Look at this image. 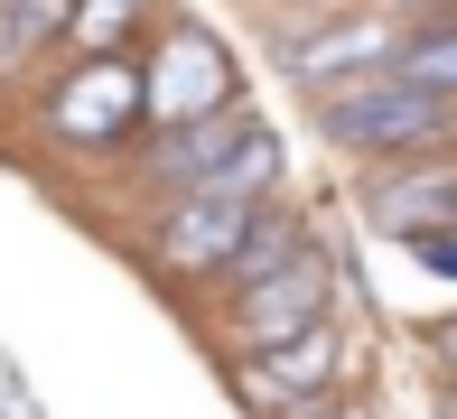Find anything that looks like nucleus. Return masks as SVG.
<instances>
[{
	"label": "nucleus",
	"instance_id": "obj_1",
	"mask_svg": "<svg viewBox=\"0 0 457 419\" xmlns=\"http://www.w3.org/2000/svg\"><path fill=\"white\" fill-rule=\"evenodd\" d=\"M318 121L345 140V150H420V140L448 131V103L420 94V84H402L392 66H373V75H355V84H327Z\"/></svg>",
	"mask_w": 457,
	"mask_h": 419
},
{
	"label": "nucleus",
	"instance_id": "obj_2",
	"mask_svg": "<svg viewBox=\"0 0 457 419\" xmlns=\"http://www.w3.org/2000/svg\"><path fill=\"white\" fill-rule=\"evenodd\" d=\"M327 299H337V270H327V251L318 242H299L280 270H262L253 289H243V308H234V345H289V335H308V326H327Z\"/></svg>",
	"mask_w": 457,
	"mask_h": 419
},
{
	"label": "nucleus",
	"instance_id": "obj_3",
	"mask_svg": "<svg viewBox=\"0 0 457 419\" xmlns=\"http://www.w3.org/2000/svg\"><path fill=\"white\" fill-rule=\"evenodd\" d=\"M224 103H234V66H224V47L196 37V29H178L169 56L140 75V112H159V121H205V112H224Z\"/></svg>",
	"mask_w": 457,
	"mask_h": 419
},
{
	"label": "nucleus",
	"instance_id": "obj_4",
	"mask_svg": "<svg viewBox=\"0 0 457 419\" xmlns=\"http://www.w3.org/2000/svg\"><path fill=\"white\" fill-rule=\"evenodd\" d=\"M131 112H140V75L121 66V56H94V66L47 103V131L66 140V150H112V140L131 131Z\"/></svg>",
	"mask_w": 457,
	"mask_h": 419
},
{
	"label": "nucleus",
	"instance_id": "obj_5",
	"mask_svg": "<svg viewBox=\"0 0 457 419\" xmlns=\"http://www.w3.org/2000/svg\"><path fill=\"white\" fill-rule=\"evenodd\" d=\"M253 215H262V205L187 196L178 215H169V234H159V261H169V270H224V261H234V242L253 234Z\"/></svg>",
	"mask_w": 457,
	"mask_h": 419
},
{
	"label": "nucleus",
	"instance_id": "obj_6",
	"mask_svg": "<svg viewBox=\"0 0 457 419\" xmlns=\"http://www.w3.org/2000/svg\"><path fill=\"white\" fill-rule=\"evenodd\" d=\"M373 224L383 234H439V224H457V168H411V177H383L373 186Z\"/></svg>",
	"mask_w": 457,
	"mask_h": 419
},
{
	"label": "nucleus",
	"instance_id": "obj_7",
	"mask_svg": "<svg viewBox=\"0 0 457 419\" xmlns=\"http://www.w3.org/2000/svg\"><path fill=\"white\" fill-rule=\"evenodd\" d=\"M243 131H253V112H243V103H224V112H205V121H169V140L150 150V177L196 186L224 150H243Z\"/></svg>",
	"mask_w": 457,
	"mask_h": 419
},
{
	"label": "nucleus",
	"instance_id": "obj_8",
	"mask_svg": "<svg viewBox=\"0 0 457 419\" xmlns=\"http://www.w3.org/2000/svg\"><path fill=\"white\" fill-rule=\"evenodd\" d=\"M327 382H337V335H327V326L253 354V391H262V401H308V391H327Z\"/></svg>",
	"mask_w": 457,
	"mask_h": 419
},
{
	"label": "nucleus",
	"instance_id": "obj_9",
	"mask_svg": "<svg viewBox=\"0 0 457 419\" xmlns=\"http://www.w3.org/2000/svg\"><path fill=\"white\" fill-rule=\"evenodd\" d=\"M392 75L420 84V94H439V103H457V19H439V29H420V37H402V47H392Z\"/></svg>",
	"mask_w": 457,
	"mask_h": 419
},
{
	"label": "nucleus",
	"instance_id": "obj_10",
	"mask_svg": "<svg viewBox=\"0 0 457 419\" xmlns=\"http://www.w3.org/2000/svg\"><path fill=\"white\" fill-rule=\"evenodd\" d=\"M402 47V29H383V19H364V29H337V37H318V47L299 56V75L318 84V75H355V66H373V56H392Z\"/></svg>",
	"mask_w": 457,
	"mask_h": 419
},
{
	"label": "nucleus",
	"instance_id": "obj_11",
	"mask_svg": "<svg viewBox=\"0 0 457 419\" xmlns=\"http://www.w3.org/2000/svg\"><path fill=\"white\" fill-rule=\"evenodd\" d=\"M299 242H308L299 224H289L280 205H262V215H253V234H243V242H234V261H224V280H243V289H253L262 270H280V261H289Z\"/></svg>",
	"mask_w": 457,
	"mask_h": 419
},
{
	"label": "nucleus",
	"instance_id": "obj_12",
	"mask_svg": "<svg viewBox=\"0 0 457 419\" xmlns=\"http://www.w3.org/2000/svg\"><path fill=\"white\" fill-rule=\"evenodd\" d=\"M140 10H150V0H75V10H66V29L85 37L94 56H112L121 37H131V19H140Z\"/></svg>",
	"mask_w": 457,
	"mask_h": 419
},
{
	"label": "nucleus",
	"instance_id": "obj_13",
	"mask_svg": "<svg viewBox=\"0 0 457 419\" xmlns=\"http://www.w3.org/2000/svg\"><path fill=\"white\" fill-rule=\"evenodd\" d=\"M420 261H439V270H457V234H420Z\"/></svg>",
	"mask_w": 457,
	"mask_h": 419
},
{
	"label": "nucleus",
	"instance_id": "obj_14",
	"mask_svg": "<svg viewBox=\"0 0 457 419\" xmlns=\"http://www.w3.org/2000/svg\"><path fill=\"white\" fill-rule=\"evenodd\" d=\"M439 354H448V364H457V326H439Z\"/></svg>",
	"mask_w": 457,
	"mask_h": 419
},
{
	"label": "nucleus",
	"instance_id": "obj_15",
	"mask_svg": "<svg viewBox=\"0 0 457 419\" xmlns=\"http://www.w3.org/2000/svg\"><path fill=\"white\" fill-rule=\"evenodd\" d=\"M448 419H457V401H448Z\"/></svg>",
	"mask_w": 457,
	"mask_h": 419
}]
</instances>
